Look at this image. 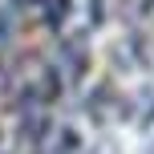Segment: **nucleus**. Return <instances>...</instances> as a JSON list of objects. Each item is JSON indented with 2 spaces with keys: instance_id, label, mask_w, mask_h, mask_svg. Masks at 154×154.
<instances>
[{
  "instance_id": "obj_1",
  "label": "nucleus",
  "mask_w": 154,
  "mask_h": 154,
  "mask_svg": "<svg viewBox=\"0 0 154 154\" xmlns=\"http://www.w3.org/2000/svg\"><path fill=\"white\" fill-rule=\"evenodd\" d=\"M65 12H69V0H45V16H49V24H57Z\"/></svg>"
}]
</instances>
